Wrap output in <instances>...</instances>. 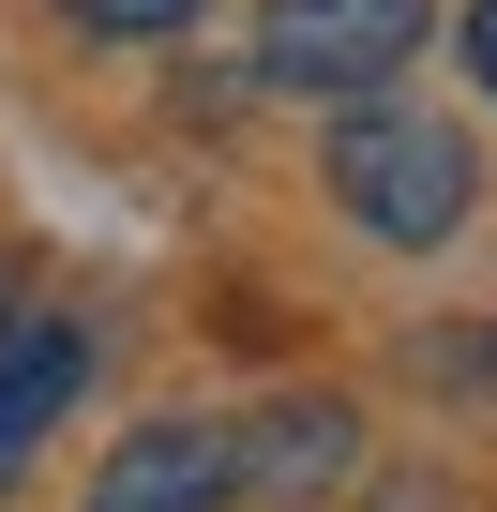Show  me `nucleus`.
Returning <instances> with one entry per match:
<instances>
[{"instance_id": "39448f33", "label": "nucleus", "mask_w": 497, "mask_h": 512, "mask_svg": "<svg viewBox=\"0 0 497 512\" xmlns=\"http://www.w3.org/2000/svg\"><path fill=\"white\" fill-rule=\"evenodd\" d=\"M91 392V317H0V482H16Z\"/></svg>"}, {"instance_id": "20e7f679", "label": "nucleus", "mask_w": 497, "mask_h": 512, "mask_svg": "<svg viewBox=\"0 0 497 512\" xmlns=\"http://www.w3.org/2000/svg\"><path fill=\"white\" fill-rule=\"evenodd\" d=\"M226 497H241V482H226V422L166 407V422L106 437V467H91V497H76V512H226Z\"/></svg>"}, {"instance_id": "f257e3e1", "label": "nucleus", "mask_w": 497, "mask_h": 512, "mask_svg": "<svg viewBox=\"0 0 497 512\" xmlns=\"http://www.w3.org/2000/svg\"><path fill=\"white\" fill-rule=\"evenodd\" d=\"M332 211L362 226V241H392V256H437L452 226H467V196H482V151H467V121H437V106H347L332 121Z\"/></svg>"}, {"instance_id": "f03ea898", "label": "nucleus", "mask_w": 497, "mask_h": 512, "mask_svg": "<svg viewBox=\"0 0 497 512\" xmlns=\"http://www.w3.org/2000/svg\"><path fill=\"white\" fill-rule=\"evenodd\" d=\"M437 31V0H272L257 16V91H302V106H377Z\"/></svg>"}, {"instance_id": "7ed1b4c3", "label": "nucleus", "mask_w": 497, "mask_h": 512, "mask_svg": "<svg viewBox=\"0 0 497 512\" xmlns=\"http://www.w3.org/2000/svg\"><path fill=\"white\" fill-rule=\"evenodd\" d=\"M347 467H362V407L347 392H272L257 422H226V482L272 497V512H317Z\"/></svg>"}, {"instance_id": "423d86ee", "label": "nucleus", "mask_w": 497, "mask_h": 512, "mask_svg": "<svg viewBox=\"0 0 497 512\" xmlns=\"http://www.w3.org/2000/svg\"><path fill=\"white\" fill-rule=\"evenodd\" d=\"M76 31H106V46H166V31H196L211 0H61Z\"/></svg>"}, {"instance_id": "6e6552de", "label": "nucleus", "mask_w": 497, "mask_h": 512, "mask_svg": "<svg viewBox=\"0 0 497 512\" xmlns=\"http://www.w3.org/2000/svg\"><path fill=\"white\" fill-rule=\"evenodd\" d=\"M467 76L497 91V0H467Z\"/></svg>"}, {"instance_id": "1a4fd4ad", "label": "nucleus", "mask_w": 497, "mask_h": 512, "mask_svg": "<svg viewBox=\"0 0 497 512\" xmlns=\"http://www.w3.org/2000/svg\"><path fill=\"white\" fill-rule=\"evenodd\" d=\"M0 287H16V272H0Z\"/></svg>"}, {"instance_id": "0eeeda50", "label": "nucleus", "mask_w": 497, "mask_h": 512, "mask_svg": "<svg viewBox=\"0 0 497 512\" xmlns=\"http://www.w3.org/2000/svg\"><path fill=\"white\" fill-rule=\"evenodd\" d=\"M422 377H437V392H497V332H452V347H422Z\"/></svg>"}]
</instances>
